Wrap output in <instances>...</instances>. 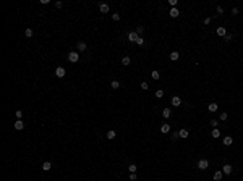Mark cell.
I'll return each instance as SVG.
<instances>
[{
  "label": "cell",
  "instance_id": "cell-1",
  "mask_svg": "<svg viewBox=\"0 0 243 181\" xmlns=\"http://www.w3.org/2000/svg\"><path fill=\"white\" fill-rule=\"evenodd\" d=\"M198 168L199 170H207L209 168V160H207V158H201V160L198 162Z\"/></svg>",
  "mask_w": 243,
  "mask_h": 181
},
{
  "label": "cell",
  "instance_id": "cell-2",
  "mask_svg": "<svg viewBox=\"0 0 243 181\" xmlns=\"http://www.w3.org/2000/svg\"><path fill=\"white\" fill-rule=\"evenodd\" d=\"M65 74H67V70L63 67H57L55 68V76L57 78H65Z\"/></svg>",
  "mask_w": 243,
  "mask_h": 181
},
{
  "label": "cell",
  "instance_id": "cell-3",
  "mask_svg": "<svg viewBox=\"0 0 243 181\" xmlns=\"http://www.w3.org/2000/svg\"><path fill=\"white\" fill-rule=\"evenodd\" d=\"M68 60L72 61V63H76V61L79 60V54H78V52H75V50L70 52V54H68Z\"/></svg>",
  "mask_w": 243,
  "mask_h": 181
},
{
  "label": "cell",
  "instance_id": "cell-4",
  "mask_svg": "<svg viewBox=\"0 0 243 181\" xmlns=\"http://www.w3.org/2000/svg\"><path fill=\"white\" fill-rule=\"evenodd\" d=\"M126 37H128V41H130V42H136L139 36L136 34V31H131V32H128V36H126Z\"/></svg>",
  "mask_w": 243,
  "mask_h": 181
},
{
  "label": "cell",
  "instance_id": "cell-5",
  "mask_svg": "<svg viewBox=\"0 0 243 181\" xmlns=\"http://www.w3.org/2000/svg\"><path fill=\"white\" fill-rule=\"evenodd\" d=\"M15 129H16V131H23V129H24L23 120H16V121H15Z\"/></svg>",
  "mask_w": 243,
  "mask_h": 181
},
{
  "label": "cell",
  "instance_id": "cell-6",
  "mask_svg": "<svg viewBox=\"0 0 243 181\" xmlns=\"http://www.w3.org/2000/svg\"><path fill=\"white\" fill-rule=\"evenodd\" d=\"M170 129H172V128H170V125H169V123H164V125L161 126V133H162V134H167V133H170Z\"/></svg>",
  "mask_w": 243,
  "mask_h": 181
},
{
  "label": "cell",
  "instance_id": "cell-7",
  "mask_svg": "<svg viewBox=\"0 0 243 181\" xmlns=\"http://www.w3.org/2000/svg\"><path fill=\"white\" fill-rule=\"evenodd\" d=\"M217 108H219V104H216V102H211L209 105H207V110H209L211 113H214V112H217Z\"/></svg>",
  "mask_w": 243,
  "mask_h": 181
},
{
  "label": "cell",
  "instance_id": "cell-8",
  "mask_svg": "<svg viewBox=\"0 0 243 181\" xmlns=\"http://www.w3.org/2000/svg\"><path fill=\"white\" fill-rule=\"evenodd\" d=\"M172 105H174V107H180V105H182V99L177 97V95H174V97H172Z\"/></svg>",
  "mask_w": 243,
  "mask_h": 181
},
{
  "label": "cell",
  "instance_id": "cell-9",
  "mask_svg": "<svg viewBox=\"0 0 243 181\" xmlns=\"http://www.w3.org/2000/svg\"><path fill=\"white\" fill-rule=\"evenodd\" d=\"M222 144L227 145V147H228V145H232V144H233V138H232V136H225L224 141H222Z\"/></svg>",
  "mask_w": 243,
  "mask_h": 181
},
{
  "label": "cell",
  "instance_id": "cell-10",
  "mask_svg": "<svg viewBox=\"0 0 243 181\" xmlns=\"http://www.w3.org/2000/svg\"><path fill=\"white\" fill-rule=\"evenodd\" d=\"M222 173H224V175H230V173H232V165L225 163V165L222 167Z\"/></svg>",
  "mask_w": 243,
  "mask_h": 181
},
{
  "label": "cell",
  "instance_id": "cell-11",
  "mask_svg": "<svg viewBox=\"0 0 243 181\" xmlns=\"http://www.w3.org/2000/svg\"><path fill=\"white\" fill-rule=\"evenodd\" d=\"M217 36H220V37L227 36V29H225L224 26H219V28H217Z\"/></svg>",
  "mask_w": 243,
  "mask_h": 181
},
{
  "label": "cell",
  "instance_id": "cell-12",
  "mask_svg": "<svg viewBox=\"0 0 243 181\" xmlns=\"http://www.w3.org/2000/svg\"><path fill=\"white\" fill-rule=\"evenodd\" d=\"M211 136H212L214 139H219L220 138V129H219V128H214V129L211 131Z\"/></svg>",
  "mask_w": 243,
  "mask_h": 181
},
{
  "label": "cell",
  "instance_id": "cell-13",
  "mask_svg": "<svg viewBox=\"0 0 243 181\" xmlns=\"http://www.w3.org/2000/svg\"><path fill=\"white\" fill-rule=\"evenodd\" d=\"M170 115H172V110L169 107H165L164 110H162V117H164L165 120H167V118H170Z\"/></svg>",
  "mask_w": 243,
  "mask_h": 181
},
{
  "label": "cell",
  "instance_id": "cell-14",
  "mask_svg": "<svg viewBox=\"0 0 243 181\" xmlns=\"http://www.w3.org/2000/svg\"><path fill=\"white\" fill-rule=\"evenodd\" d=\"M178 136H180L182 139H187L188 136H190V131H188V129H180V131H178Z\"/></svg>",
  "mask_w": 243,
  "mask_h": 181
},
{
  "label": "cell",
  "instance_id": "cell-15",
  "mask_svg": "<svg viewBox=\"0 0 243 181\" xmlns=\"http://www.w3.org/2000/svg\"><path fill=\"white\" fill-rule=\"evenodd\" d=\"M169 15L172 16V18H178V15H180V11H178V8H170V11H169Z\"/></svg>",
  "mask_w": 243,
  "mask_h": 181
},
{
  "label": "cell",
  "instance_id": "cell-16",
  "mask_svg": "<svg viewBox=\"0 0 243 181\" xmlns=\"http://www.w3.org/2000/svg\"><path fill=\"white\" fill-rule=\"evenodd\" d=\"M222 176H224L222 170H217V171L214 173V176H212V178H214V181H220V179H222Z\"/></svg>",
  "mask_w": 243,
  "mask_h": 181
},
{
  "label": "cell",
  "instance_id": "cell-17",
  "mask_svg": "<svg viewBox=\"0 0 243 181\" xmlns=\"http://www.w3.org/2000/svg\"><path fill=\"white\" fill-rule=\"evenodd\" d=\"M86 48H88L86 42H83V41H79V42H78V52H84Z\"/></svg>",
  "mask_w": 243,
  "mask_h": 181
},
{
  "label": "cell",
  "instance_id": "cell-18",
  "mask_svg": "<svg viewBox=\"0 0 243 181\" xmlns=\"http://www.w3.org/2000/svg\"><path fill=\"white\" fill-rule=\"evenodd\" d=\"M99 10H101V13H107L109 11V5L107 3H99Z\"/></svg>",
  "mask_w": 243,
  "mask_h": 181
},
{
  "label": "cell",
  "instance_id": "cell-19",
  "mask_svg": "<svg viewBox=\"0 0 243 181\" xmlns=\"http://www.w3.org/2000/svg\"><path fill=\"white\" fill-rule=\"evenodd\" d=\"M178 58H180V54H178V52H170V60H172V61H177Z\"/></svg>",
  "mask_w": 243,
  "mask_h": 181
},
{
  "label": "cell",
  "instance_id": "cell-20",
  "mask_svg": "<svg viewBox=\"0 0 243 181\" xmlns=\"http://www.w3.org/2000/svg\"><path fill=\"white\" fill-rule=\"evenodd\" d=\"M50 168H52V163H50V162H44V163H42V170H44V171H49Z\"/></svg>",
  "mask_w": 243,
  "mask_h": 181
},
{
  "label": "cell",
  "instance_id": "cell-21",
  "mask_svg": "<svg viewBox=\"0 0 243 181\" xmlns=\"http://www.w3.org/2000/svg\"><path fill=\"white\" fill-rule=\"evenodd\" d=\"M130 63H131V58H130V57H128V55H126V57H123V58H122V65H125V67H128V65H130Z\"/></svg>",
  "mask_w": 243,
  "mask_h": 181
},
{
  "label": "cell",
  "instance_id": "cell-22",
  "mask_svg": "<svg viewBox=\"0 0 243 181\" xmlns=\"http://www.w3.org/2000/svg\"><path fill=\"white\" fill-rule=\"evenodd\" d=\"M115 136H117L115 129H109V131H107V139H113Z\"/></svg>",
  "mask_w": 243,
  "mask_h": 181
},
{
  "label": "cell",
  "instance_id": "cell-23",
  "mask_svg": "<svg viewBox=\"0 0 243 181\" xmlns=\"http://www.w3.org/2000/svg\"><path fill=\"white\" fill-rule=\"evenodd\" d=\"M136 170H138V167H136L135 163H130V165H128V171H130V173H136Z\"/></svg>",
  "mask_w": 243,
  "mask_h": 181
},
{
  "label": "cell",
  "instance_id": "cell-24",
  "mask_svg": "<svg viewBox=\"0 0 243 181\" xmlns=\"http://www.w3.org/2000/svg\"><path fill=\"white\" fill-rule=\"evenodd\" d=\"M110 87H112V89H118V87H120V83H118L117 79H113V81L110 83Z\"/></svg>",
  "mask_w": 243,
  "mask_h": 181
},
{
  "label": "cell",
  "instance_id": "cell-25",
  "mask_svg": "<svg viewBox=\"0 0 243 181\" xmlns=\"http://www.w3.org/2000/svg\"><path fill=\"white\" fill-rule=\"evenodd\" d=\"M24 36H26V37H33V36H34V31L31 29V28H28V29L24 31Z\"/></svg>",
  "mask_w": 243,
  "mask_h": 181
},
{
  "label": "cell",
  "instance_id": "cell-26",
  "mask_svg": "<svg viewBox=\"0 0 243 181\" xmlns=\"http://www.w3.org/2000/svg\"><path fill=\"white\" fill-rule=\"evenodd\" d=\"M227 118H228L227 112H222V113H220V117H219V120H220V121H227Z\"/></svg>",
  "mask_w": 243,
  "mask_h": 181
},
{
  "label": "cell",
  "instance_id": "cell-27",
  "mask_svg": "<svg viewBox=\"0 0 243 181\" xmlns=\"http://www.w3.org/2000/svg\"><path fill=\"white\" fill-rule=\"evenodd\" d=\"M156 97L157 99H162V97H164V89H157L156 91Z\"/></svg>",
  "mask_w": 243,
  "mask_h": 181
},
{
  "label": "cell",
  "instance_id": "cell-28",
  "mask_svg": "<svg viewBox=\"0 0 243 181\" xmlns=\"http://www.w3.org/2000/svg\"><path fill=\"white\" fill-rule=\"evenodd\" d=\"M15 117H16V120H23V112H21V110H16Z\"/></svg>",
  "mask_w": 243,
  "mask_h": 181
},
{
  "label": "cell",
  "instance_id": "cell-29",
  "mask_svg": "<svg viewBox=\"0 0 243 181\" xmlns=\"http://www.w3.org/2000/svg\"><path fill=\"white\" fill-rule=\"evenodd\" d=\"M143 31H144V26H136V34H138V36L143 34Z\"/></svg>",
  "mask_w": 243,
  "mask_h": 181
},
{
  "label": "cell",
  "instance_id": "cell-30",
  "mask_svg": "<svg viewBox=\"0 0 243 181\" xmlns=\"http://www.w3.org/2000/svg\"><path fill=\"white\" fill-rule=\"evenodd\" d=\"M151 78H152V79H159V78H161V74H159V71L154 70V71L151 73Z\"/></svg>",
  "mask_w": 243,
  "mask_h": 181
},
{
  "label": "cell",
  "instance_id": "cell-31",
  "mask_svg": "<svg viewBox=\"0 0 243 181\" xmlns=\"http://www.w3.org/2000/svg\"><path fill=\"white\" fill-rule=\"evenodd\" d=\"M141 89H143V91H148V89H149V84H148L146 81H143V83H141Z\"/></svg>",
  "mask_w": 243,
  "mask_h": 181
},
{
  "label": "cell",
  "instance_id": "cell-32",
  "mask_svg": "<svg viewBox=\"0 0 243 181\" xmlns=\"http://www.w3.org/2000/svg\"><path fill=\"white\" fill-rule=\"evenodd\" d=\"M216 11H217V15H224V8L220 7V5H217V8H216Z\"/></svg>",
  "mask_w": 243,
  "mask_h": 181
},
{
  "label": "cell",
  "instance_id": "cell-33",
  "mask_svg": "<svg viewBox=\"0 0 243 181\" xmlns=\"http://www.w3.org/2000/svg\"><path fill=\"white\" fill-rule=\"evenodd\" d=\"M112 20H113V21H120V15H118V13H113V15H112Z\"/></svg>",
  "mask_w": 243,
  "mask_h": 181
},
{
  "label": "cell",
  "instance_id": "cell-34",
  "mask_svg": "<svg viewBox=\"0 0 243 181\" xmlns=\"http://www.w3.org/2000/svg\"><path fill=\"white\" fill-rule=\"evenodd\" d=\"M232 39H233V36H232V34H227V36L224 37V41H225V42H230Z\"/></svg>",
  "mask_w": 243,
  "mask_h": 181
},
{
  "label": "cell",
  "instance_id": "cell-35",
  "mask_svg": "<svg viewBox=\"0 0 243 181\" xmlns=\"http://www.w3.org/2000/svg\"><path fill=\"white\" fill-rule=\"evenodd\" d=\"M136 44H138V45H144V39L139 36V37H138V41H136Z\"/></svg>",
  "mask_w": 243,
  "mask_h": 181
},
{
  "label": "cell",
  "instance_id": "cell-36",
  "mask_svg": "<svg viewBox=\"0 0 243 181\" xmlns=\"http://www.w3.org/2000/svg\"><path fill=\"white\" fill-rule=\"evenodd\" d=\"M136 179H138L136 173H130V181H136Z\"/></svg>",
  "mask_w": 243,
  "mask_h": 181
},
{
  "label": "cell",
  "instance_id": "cell-37",
  "mask_svg": "<svg viewBox=\"0 0 243 181\" xmlns=\"http://www.w3.org/2000/svg\"><path fill=\"white\" fill-rule=\"evenodd\" d=\"M209 123H211V126H214V128H217V120H216V118H212V120H211Z\"/></svg>",
  "mask_w": 243,
  "mask_h": 181
},
{
  "label": "cell",
  "instance_id": "cell-38",
  "mask_svg": "<svg viewBox=\"0 0 243 181\" xmlns=\"http://www.w3.org/2000/svg\"><path fill=\"white\" fill-rule=\"evenodd\" d=\"M177 138H180V136H178V131H174V133H172V139H177Z\"/></svg>",
  "mask_w": 243,
  "mask_h": 181
},
{
  "label": "cell",
  "instance_id": "cell-39",
  "mask_svg": "<svg viewBox=\"0 0 243 181\" xmlns=\"http://www.w3.org/2000/svg\"><path fill=\"white\" fill-rule=\"evenodd\" d=\"M232 15H233V16H237V15H238V8H237V7H235V8H232Z\"/></svg>",
  "mask_w": 243,
  "mask_h": 181
},
{
  "label": "cell",
  "instance_id": "cell-40",
  "mask_svg": "<svg viewBox=\"0 0 243 181\" xmlns=\"http://www.w3.org/2000/svg\"><path fill=\"white\" fill-rule=\"evenodd\" d=\"M55 7H57V8H62V7H63V2H57Z\"/></svg>",
  "mask_w": 243,
  "mask_h": 181
},
{
  "label": "cell",
  "instance_id": "cell-41",
  "mask_svg": "<svg viewBox=\"0 0 243 181\" xmlns=\"http://www.w3.org/2000/svg\"><path fill=\"white\" fill-rule=\"evenodd\" d=\"M209 23H211V18H209V16H207V18H204V24L207 26V24H209Z\"/></svg>",
  "mask_w": 243,
  "mask_h": 181
}]
</instances>
